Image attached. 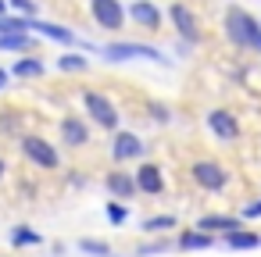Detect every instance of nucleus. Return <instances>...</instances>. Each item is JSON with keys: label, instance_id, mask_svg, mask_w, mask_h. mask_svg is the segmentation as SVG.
I'll return each instance as SVG.
<instances>
[{"label": "nucleus", "instance_id": "obj_1", "mask_svg": "<svg viewBox=\"0 0 261 257\" xmlns=\"http://www.w3.org/2000/svg\"><path fill=\"white\" fill-rule=\"evenodd\" d=\"M257 33H261V25L254 22L250 11H243V8H229L225 11V36H229V43H236L240 50H250V47H257Z\"/></svg>", "mask_w": 261, "mask_h": 257}, {"label": "nucleus", "instance_id": "obj_2", "mask_svg": "<svg viewBox=\"0 0 261 257\" xmlns=\"http://www.w3.org/2000/svg\"><path fill=\"white\" fill-rule=\"evenodd\" d=\"M18 150L25 154V161H33V164L43 168V172H58V168H61V154H58V147H54L50 139L36 136V132L18 136Z\"/></svg>", "mask_w": 261, "mask_h": 257}, {"label": "nucleus", "instance_id": "obj_3", "mask_svg": "<svg viewBox=\"0 0 261 257\" xmlns=\"http://www.w3.org/2000/svg\"><path fill=\"white\" fill-rule=\"evenodd\" d=\"M83 107H86L90 122H97V125L108 129V132H118L122 115H118V107L111 104V97H104L100 90H83Z\"/></svg>", "mask_w": 261, "mask_h": 257}, {"label": "nucleus", "instance_id": "obj_4", "mask_svg": "<svg viewBox=\"0 0 261 257\" xmlns=\"http://www.w3.org/2000/svg\"><path fill=\"white\" fill-rule=\"evenodd\" d=\"M190 179L204 189V193H222L225 186H229V172L218 164V161H211V157H200V161H193V168H190Z\"/></svg>", "mask_w": 261, "mask_h": 257}, {"label": "nucleus", "instance_id": "obj_5", "mask_svg": "<svg viewBox=\"0 0 261 257\" xmlns=\"http://www.w3.org/2000/svg\"><path fill=\"white\" fill-rule=\"evenodd\" d=\"M100 54L108 61H133V58H143V61H168L158 47H147V43H108L100 47Z\"/></svg>", "mask_w": 261, "mask_h": 257}, {"label": "nucleus", "instance_id": "obj_6", "mask_svg": "<svg viewBox=\"0 0 261 257\" xmlns=\"http://www.w3.org/2000/svg\"><path fill=\"white\" fill-rule=\"evenodd\" d=\"M90 15L100 29L108 33H118L125 25V8H122V0H90Z\"/></svg>", "mask_w": 261, "mask_h": 257}, {"label": "nucleus", "instance_id": "obj_7", "mask_svg": "<svg viewBox=\"0 0 261 257\" xmlns=\"http://www.w3.org/2000/svg\"><path fill=\"white\" fill-rule=\"evenodd\" d=\"M168 18H172V25H175V33H179V40H186V43H197V40H200V25H197V15H193V8H190V4L175 0V4L168 8Z\"/></svg>", "mask_w": 261, "mask_h": 257}, {"label": "nucleus", "instance_id": "obj_8", "mask_svg": "<svg viewBox=\"0 0 261 257\" xmlns=\"http://www.w3.org/2000/svg\"><path fill=\"white\" fill-rule=\"evenodd\" d=\"M147 154V143L136 136V132H115L111 139V161L115 164H125V161H136Z\"/></svg>", "mask_w": 261, "mask_h": 257}, {"label": "nucleus", "instance_id": "obj_9", "mask_svg": "<svg viewBox=\"0 0 261 257\" xmlns=\"http://www.w3.org/2000/svg\"><path fill=\"white\" fill-rule=\"evenodd\" d=\"M133 179H136V193H143V196H161L165 193V172L154 161H143L133 172Z\"/></svg>", "mask_w": 261, "mask_h": 257}, {"label": "nucleus", "instance_id": "obj_10", "mask_svg": "<svg viewBox=\"0 0 261 257\" xmlns=\"http://www.w3.org/2000/svg\"><path fill=\"white\" fill-rule=\"evenodd\" d=\"M207 129H211V136H218L222 143H232L236 136H240V122H236V115L232 111H225V107H215V111H207Z\"/></svg>", "mask_w": 261, "mask_h": 257}, {"label": "nucleus", "instance_id": "obj_11", "mask_svg": "<svg viewBox=\"0 0 261 257\" xmlns=\"http://www.w3.org/2000/svg\"><path fill=\"white\" fill-rule=\"evenodd\" d=\"M125 15H129V18H133L140 29H147V33L161 29V22H165V15H161V8L154 4V0H133Z\"/></svg>", "mask_w": 261, "mask_h": 257}, {"label": "nucleus", "instance_id": "obj_12", "mask_svg": "<svg viewBox=\"0 0 261 257\" xmlns=\"http://www.w3.org/2000/svg\"><path fill=\"white\" fill-rule=\"evenodd\" d=\"M58 132H61V143L72 147V150H79V147L90 143V125H86L79 115H65L61 125H58Z\"/></svg>", "mask_w": 261, "mask_h": 257}, {"label": "nucleus", "instance_id": "obj_13", "mask_svg": "<svg viewBox=\"0 0 261 257\" xmlns=\"http://www.w3.org/2000/svg\"><path fill=\"white\" fill-rule=\"evenodd\" d=\"M104 186H108V193H111L118 204H125V200L136 196V179H133V172H108V175H104Z\"/></svg>", "mask_w": 261, "mask_h": 257}, {"label": "nucleus", "instance_id": "obj_14", "mask_svg": "<svg viewBox=\"0 0 261 257\" xmlns=\"http://www.w3.org/2000/svg\"><path fill=\"white\" fill-rule=\"evenodd\" d=\"M193 229H200V232H207V236H225V232L243 229V221H240L236 214H204Z\"/></svg>", "mask_w": 261, "mask_h": 257}, {"label": "nucleus", "instance_id": "obj_15", "mask_svg": "<svg viewBox=\"0 0 261 257\" xmlns=\"http://www.w3.org/2000/svg\"><path fill=\"white\" fill-rule=\"evenodd\" d=\"M33 29H36L43 40H54V43H61V47L79 43V40H75V33H72V29H65V25H58V22H40V18H33ZM33 29H29V33H33Z\"/></svg>", "mask_w": 261, "mask_h": 257}, {"label": "nucleus", "instance_id": "obj_16", "mask_svg": "<svg viewBox=\"0 0 261 257\" xmlns=\"http://www.w3.org/2000/svg\"><path fill=\"white\" fill-rule=\"evenodd\" d=\"M218 239L215 236H207V232H200V229H182L179 232V239H175V246L179 250H211Z\"/></svg>", "mask_w": 261, "mask_h": 257}, {"label": "nucleus", "instance_id": "obj_17", "mask_svg": "<svg viewBox=\"0 0 261 257\" xmlns=\"http://www.w3.org/2000/svg\"><path fill=\"white\" fill-rule=\"evenodd\" d=\"M222 246L225 250H257L261 246V236L250 232V229H236V232H225L222 236Z\"/></svg>", "mask_w": 261, "mask_h": 257}, {"label": "nucleus", "instance_id": "obj_18", "mask_svg": "<svg viewBox=\"0 0 261 257\" xmlns=\"http://www.w3.org/2000/svg\"><path fill=\"white\" fill-rule=\"evenodd\" d=\"M0 50L33 54V50H36V36H33V33H8V36H0Z\"/></svg>", "mask_w": 261, "mask_h": 257}, {"label": "nucleus", "instance_id": "obj_19", "mask_svg": "<svg viewBox=\"0 0 261 257\" xmlns=\"http://www.w3.org/2000/svg\"><path fill=\"white\" fill-rule=\"evenodd\" d=\"M11 75H15V79H43V75H47V65H43L40 58H18V61L11 65Z\"/></svg>", "mask_w": 261, "mask_h": 257}, {"label": "nucleus", "instance_id": "obj_20", "mask_svg": "<svg viewBox=\"0 0 261 257\" xmlns=\"http://www.w3.org/2000/svg\"><path fill=\"white\" fill-rule=\"evenodd\" d=\"M175 225H179V218H175V214H154V218H143V221H140V229H143L147 236L168 232V229H175Z\"/></svg>", "mask_w": 261, "mask_h": 257}, {"label": "nucleus", "instance_id": "obj_21", "mask_svg": "<svg viewBox=\"0 0 261 257\" xmlns=\"http://www.w3.org/2000/svg\"><path fill=\"white\" fill-rule=\"evenodd\" d=\"M40 243H43V236H40L33 225H15V229H11V246L22 250V246H40Z\"/></svg>", "mask_w": 261, "mask_h": 257}, {"label": "nucleus", "instance_id": "obj_22", "mask_svg": "<svg viewBox=\"0 0 261 257\" xmlns=\"http://www.w3.org/2000/svg\"><path fill=\"white\" fill-rule=\"evenodd\" d=\"M79 250H83V253H90V257H115V250H111L104 239H93V236L79 239Z\"/></svg>", "mask_w": 261, "mask_h": 257}, {"label": "nucleus", "instance_id": "obj_23", "mask_svg": "<svg viewBox=\"0 0 261 257\" xmlns=\"http://www.w3.org/2000/svg\"><path fill=\"white\" fill-rule=\"evenodd\" d=\"M8 11L18 15V18H36L40 15V4H36V0H8Z\"/></svg>", "mask_w": 261, "mask_h": 257}, {"label": "nucleus", "instance_id": "obj_24", "mask_svg": "<svg viewBox=\"0 0 261 257\" xmlns=\"http://www.w3.org/2000/svg\"><path fill=\"white\" fill-rule=\"evenodd\" d=\"M58 68L61 72H86L90 68V58H83V54H61L58 58Z\"/></svg>", "mask_w": 261, "mask_h": 257}, {"label": "nucleus", "instance_id": "obj_25", "mask_svg": "<svg viewBox=\"0 0 261 257\" xmlns=\"http://www.w3.org/2000/svg\"><path fill=\"white\" fill-rule=\"evenodd\" d=\"M168 250H172V243H168V239H154V243L136 246V257H161V253H168Z\"/></svg>", "mask_w": 261, "mask_h": 257}, {"label": "nucleus", "instance_id": "obj_26", "mask_svg": "<svg viewBox=\"0 0 261 257\" xmlns=\"http://www.w3.org/2000/svg\"><path fill=\"white\" fill-rule=\"evenodd\" d=\"M104 214H108V221H111V225H125V221H129V207H125V204H118V200H111V204L104 207Z\"/></svg>", "mask_w": 261, "mask_h": 257}, {"label": "nucleus", "instance_id": "obj_27", "mask_svg": "<svg viewBox=\"0 0 261 257\" xmlns=\"http://www.w3.org/2000/svg\"><path fill=\"white\" fill-rule=\"evenodd\" d=\"M254 218H261V200H254L240 211V221H254Z\"/></svg>", "mask_w": 261, "mask_h": 257}, {"label": "nucleus", "instance_id": "obj_28", "mask_svg": "<svg viewBox=\"0 0 261 257\" xmlns=\"http://www.w3.org/2000/svg\"><path fill=\"white\" fill-rule=\"evenodd\" d=\"M150 118H158V122H168V107H165V104H150Z\"/></svg>", "mask_w": 261, "mask_h": 257}, {"label": "nucleus", "instance_id": "obj_29", "mask_svg": "<svg viewBox=\"0 0 261 257\" xmlns=\"http://www.w3.org/2000/svg\"><path fill=\"white\" fill-rule=\"evenodd\" d=\"M8 82H11V72H8L4 65H0V93H4V90H8Z\"/></svg>", "mask_w": 261, "mask_h": 257}, {"label": "nucleus", "instance_id": "obj_30", "mask_svg": "<svg viewBox=\"0 0 261 257\" xmlns=\"http://www.w3.org/2000/svg\"><path fill=\"white\" fill-rule=\"evenodd\" d=\"M4 175H8V161L0 157V182H4Z\"/></svg>", "mask_w": 261, "mask_h": 257}, {"label": "nucleus", "instance_id": "obj_31", "mask_svg": "<svg viewBox=\"0 0 261 257\" xmlns=\"http://www.w3.org/2000/svg\"><path fill=\"white\" fill-rule=\"evenodd\" d=\"M4 15H11V11H8V0H0V18H4Z\"/></svg>", "mask_w": 261, "mask_h": 257}]
</instances>
